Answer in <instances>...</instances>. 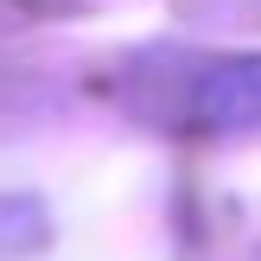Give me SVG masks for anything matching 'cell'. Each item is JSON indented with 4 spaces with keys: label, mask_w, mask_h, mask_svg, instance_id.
I'll list each match as a JSON object with an SVG mask.
<instances>
[{
    "label": "cell",
    "mask_w": 261,
    "mask_h": 261,
    "mask_svg": "<svg viewBox=\"0 0 261 261\" xmlns=\"http://www.w3.org/2000/svg\"><path fill=\"white\" fill-rule=\"evenodd\" d=\"M204 109L217 127H261V58L255 64H223L204 83Z\"/></svg>",
    "instance_id": "obj_1"
}]
</instances>
